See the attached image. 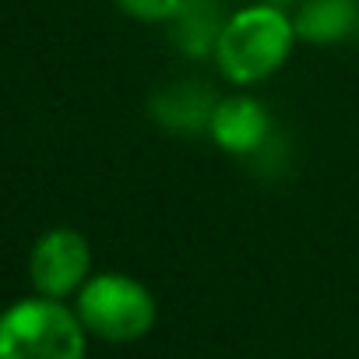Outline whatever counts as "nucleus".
<instances>
[{
	"label": "nucleus",
	"instance_id": "6e6552de",
	"mask_svg": "<svg viewBox=\"0 0 359 359\" xmlns=\"http://www.w3.org/2000/svg\"><path fill=\"white\" fill-rule=\"evenodd\" d=\"M215 95L194 81H180V85H165L155 92L151 99V116L158 127L176 130V134H191V130H208L212 109H215Z\"/></svg>",
	"mask_w": 359,
	"mask_h": 359
},
{
	"label": "nucleus",
	"instance_id": "20e7f679",
	"mask_svg": "<svg viewBox=\"0 0 359 359\" xmlns=\"http://www.w3.org/2000/svg\"><path fill=\"white\" fill-rule=\"evenodd\" d=\"M88 278H92V247L78 229L57 226V229H46L32 243L29 282L39 296H50V299L78 296V289Z\"/></svg>",
	"mask_w": 359,
	"mask_h": 359
},
{
	"label": "nucleus",
	"instance_id": "39448f33",
	"mask_svg": "<svg viewBox=\"0 0 359 359\" xmlns=\"http://www.w3.org/2000/svg\"><path fill=\"white\" fill-rule=\"evenodd\" d=\"M208 137L226 155H257L275 137V120L268 106L247 92L222 95L208 120Z\"/></svg>",
	"mask_w": 359,
	"mask_h": 359
},
{
	"label": "nucleus",
	"instance_id": "f257e3e1",
	"mask_svg": "<svg viewBox=\"0 0 359 359\" xmlns=\"http://www.w3.org/2000/svg\"><path fill=\"white\" fill-rule=\"evenodd\" d=\"M296 43V25L282 8L247 4L226 18L212 64L229 85L254 88L285 67Z\"/></svg>",
	"mask_w": 359,
	"mask_h": 359
},
{
	"label": "nucleus",
	"instance_id": "1a4fd4ad",
	"mask_svg": "<svg viewBox=\"0 0 359 359\" xmlns=\"http://www.w3.org/2000/svg\"><path fill=\"white\" fill-rule=\"evenodd\" d=\"M113 4H116L127 18H134V22L165 25V22L180 11V4H184V0H113Z\"/></svg>",
	"mask_w": 359,
	"mask_h": 359
},
{
	"label": "nucleus",
	"instance_id": "423d86ee",
	"mask_svg": "<svg viewBox=\"0 0 359 359\" xmlns=\"http://www.w3.org/2000/svg\"><path fill=\"white\" fill-rule=\"evenodd\" d=\"M226 18L229 15L219 8V0H184L180 11L165 25H169L172 46L184 53V57H191V60H212Z\"/></svg>",
	"mask_w": 359,
	"mask_h": 359
},
{
	"label": "nucleus",
	"instance_id": "f03ea898",
	"mask_svg": "<svg viewBox=\"0 0 359 359\" xmlns=\"http://www.w3.org/2000/svg\"><path fill=\"white\" fill-rule=\"evenodd\" d=\"M88 331L74 306L29 296L0 313V359H85Z\"/></svg>",
	"mask_w": 359,
	"mask_h": 359
},
{
	"label": "nucleus",
	"instance_id": "0eeeda50",
	"mask_svg": "<svg viewBox=\"0 0 359 359\" xmlns=\"http://www.w3.org/2000/svg\"><path fill=\"white\" fill-rule=\"evenodd\" d=\"M296 39L310 46H334L359 36V0H299L292 15Z\"/></svg>",
	"mask_w": 359,
	"mask_h": 359
},
{
	"label": "nucleus",
	"instance_id": "7ed1b4c3",
	"mask_svg": "<svg viewBox=\"0 0 359 359\" xmlns=\"http://www.w3.org/2000/svg\"><path fill=\"white\" fill-rule=\"evenodd\" d=\"M74 310L85 324V331L92 338L102 341H137L155 327L158 306L155 296L144 282L123 275V271H99L92 275L78 296H74Z\"/></svg>",
	"mask_w": 359,
	"mask_h": 359
}]
</instances>
